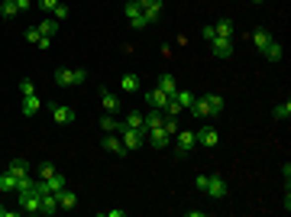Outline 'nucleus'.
<instances>
[{"label": "nucleus", "mask_w": 291, "mask_h": 217, "mask_svg": "<svg viewBox=\"0 0 291 217\" xmlns=\"http://www.w3.org/2000/svg\"><path fill=\"white\" fill-rule=\"evenodd\" d=\"M224 97L220 94H204V97H194V104H191V114L197 117V120H207V117H217V114H224Z\"/></svg>", "instance_id": "f257e3e1"}, {"label": "nucleus", "mask_w": 291, "mask_h": 217, "mask_svg": "<svg viewBox=\"0 0 291 217\" xmlns=\"http://www.w3.org/2000/svg\"><path fill=\"white\" fill-rule=\"evenodd\" d=\"M52 78H55V84H61V88H75V84H84L88 72H84V68H58Z\"/></svg>", "instance_id": "f03ea898"}, {"label": "nucleus", "mask_w": 291, "mask_h": 217, "mask_svg": "<svg viewBox=\"0 0 291 217\" xmlns=\"http://www.w3.org/2000/svg\"><path fill=\"white\" fill-rule=\"evenodd\" d=\"M123 13H126V20H129V26H133V29H146V26H149V20H146V13L139 10L136 0H129L126 7H123Z\"/></svg>", "instance_id": "7ed1b4c3"}, {"label": "nucleus", "mask_w": 291, "mask_h": 217, "mask_svg": "<svg viewBox=\"0 0 291 217\" xmlns=\"http://www.w3.org/2000/svg\"><path fill=\"white\" fill-rule=\"evenodd\" d=\"M227 182L220 175H207V185H204V195H210V198H217V201H224L227 198Z\"/></svg>", "instance_id": "20e7f679"}, {"label": "nucleus", "mask_w": 291, "mask_h": 217, "mask_svg": "<svg viewBox=\"0 0 291 217\" xmlns=\"http://www.w3.org/2000/svg\"><path fill=\"white\" fill-rule=\"evenodd\" d=\"M120 140H123V146H126V149H139L142 143H146V130H129V127H123L120 130Z\"/></svg>", "instance_id": "39448f33"}, {"label": "nucleus", "mask_w": 291, "mask_h": 217, "mask_svg": "<svg viewBox=\"0 0 291 217\" xmlns=\"http://www.w3.org/2000/svg\"><path fill=\"white\" fill-rule=\"evenodd\" d=\"M175 146H178V156H188V152L197 146L194 133H191V130H178V133H175Z\"/></svg>", "instance_id": "423d86ee"}, {"label": "nucleus", "mask_w": 291, "mask_h": 217, "mask_svg": "<svg viewBox=\"0 0 291 217\" xmlns=\"http://www.w3.org/2000/svg\"><path fill=\"white\" fill-rule=\"evenodd\" d=\"M169 101H172V97L165 94L162 88H149V91H146V104H149L152 110H165V107H169Z\"/></svg>", "instance_id": "0eeeda50"}, {"label": "nucleus", "mask_w": 291, "mask_h": 217, "mask_svg": "<svg viewBox=\"0 0 291 217\" xmlns=\"http://www.w3.org/2000/svg\"><path fill=\"white\" fill-rule=\"evenodd\" d=\"M194 140H197V146H204V149H214L217 143H220V133L210 130V127H204V130H197V133H194Z\"/></svg>", "instance_id": "6e6552de"}, {"label": "nucleus", "mask_w": 291, "mask_h": 217, "mask_svg": "<svg viewBox=\"0 0 291 217\" xmlns=\"http://www.w3.org/2000/svg\"><path fill=\"white\" fill-rule=\"evenodd\" d=\"M210 49H214V55H217V59H230V55H233V39L214 36V39H210Z\"/></svg>", "instance_id": "1a4fd4ad"}, {"label": "nucleus", "mask_w": 291, "mask_h": 217, "mask_svg": "<svg viewBox=\"0 0 291 217\" xmlns=\"http://www.w3.org/2000/svg\"><path fill=\"white\" fill-rule=\"evenodd\" d=\"M136 3H139V10L146 13L149 23H156L159 16H162V0H136Z\"/></svg>", "instance_id": "9d476101"}, {"label": "nucleus", "mask_w": 291, "mask_h": 217, "mask_svg": "<svg viewBox=\"0 0 291 217\" xmlns=\"http://www.w3.org/2000/svg\"><path fill=\"white\" fill-rule=\"evenodd\" d=\"M104 149H107V152H114V156H126V152H129L116 133H104Z\"/></svg>", "instance_id": "9b49d317"}, {"label": "nucleus", "mask_w": 291, "mask_h": 217, "mask_svg": "<svg viewBox=\"0 0 291 217\" xmlns=\"http://www.w3.org/2000/svg\"><path fill=\"white\" fill-rule=\"evenodd\" d=\"M20 211L23 214H39V195H36V191L20 195Z\"/></svg>", "instance_id": "f8f14e48"}, {"label": "nucleus", "mask_w": 291, "mask_h": 217, "mask_svg": "<svg viewBox=\"0 0 291 217\" xmlns=\"http://www.w3.org/2000/svg\"><path fill=\"white\" fill-rule=\"evenodd\" d=\"M162 127H165V110L149 107V114H146V133H149V130H162Z\"/></svg>", "instance_id": "ddd939ff"}, {"label": "nucleus", "mask_w": 291, "mask_h": 217, "mask_svg": "<svg viewBox=\"0 0 291 217\" xmlns=\"http://www.w3.org/2000/svg\"><path fill=\"white\" fill-rule=\"evenodd\" d=\"M7 172H10V175H16V178H26L29 175V162L16 156V159H10V162H7Z\"/></svg>", "instance_id": "4468645a"}, {"label": "nucleus", "mask_w": 291, "mask_h": 217, "mask_svg": "<svg viewBox=\"0 0 291 217\" xmlns=\"http://www.w3.org/2000/svg\"><path fill=\"white\" fill-rule=\"evenodd\" d=\"M55 198H58V211H68V208H75V204H78V195L68 188V185H65V188H61Z\"/></svg>", "instance_id": "2eb2a0df"}, {"label": "nucleus", "mask_w": 291, "mask_h": 217, "mask_svg": "<svg viewBox=\"0 0 291 217\" xmlns=\"http://www.w3.org/2000/svg\"><path fill=\"white\" fill-rule=\"evenodd\" d=\"M52 120H55V123H61V127H68V123H75V110L61 104V107H55V110H52Z\"/></svg>", "instance_id": "dca6fc26"}, {"label": "nucleus", "mask_w": 291, "mask_h": 217, "mask_svg": "<svg viewBox=\"0 0 291 217\" xmlns=\"http://www.w3.org/2000/svg\"><path fill=\"white\" fill-rule=\"evenodd\" d=\"M123 127H129V130H146V114H142V110H129L126 120H123Z\"/></svg>", "instance_id": "f3484780"}, {"label": "nucleus", "mask_w": 291, "mask_h": 217, "mask_svg": "<svg viewBox=\"0 0 291 217\" xmlns=\"http://www.w3.org/2000/svg\"><path fill=\"white\" fill-rule=\"evenodd\" d=\"M58 211V198L52 195V191H46V195L39 198V214H55Z\"/></svg>", "instance_id": "a211bd4d"}, {"label": "nucleus", "mask_w": 291, "mask_h": 217, "mask_svg": "<svg viewBox=\"0 0 291 217\" xmlns=\"http://www.w3.org/2000/svg\"><path fill=\"white\" fill-rule=\"evenodd\" d=\"M149 143L156 146V149H165V146L172 143V136L165 133V130H149Z\"/></svg>", "instance_id": "6ab92c4d"}, {"label": "nucleus", "mask_w": 291, "mask_h": 217, "mask_svg": "<svg viewBox=\"0 0 291 217\" xmlns=\"http://www.w3.org/2000/svg\"><path fill=\"white\" fill-rule=\"evenodd\" d=\"M39 107H42V101H39L36 94H26V97H23V114H26V117H36V114H39Z\"/></svg>", "instance_id": "aec40b11"}, {"label": "nucleus", "mask_w": 291, "mask_h": 217, "mask_svg": "<svg viewBox=\"0 0 291 217\" xmlns=\"http://www.w3.org/2000/svg\"><path fill=\"white\" fill-rule=\"evenodd\" d=\"M101 101H104V110H107V114H116V110H120V97L104 91V88H101Z\"/></svg>", "instance_id": "412c9836"}, {"label": "nucleus", "mask_w": 291, "mask_h": 217, "mask_svg": "<svg viewBox=\"0 0 291 217\" xmlns=\"http://www.w3.org/2000/svg\"><path fill=\"white\" fill-rule=\"evenodd\" d=\"M101 130H104V133H120V130H123V123L116 120L114 114H104V117H101Z\"/></svg>", "instance_id": "4be33fe9"}, {"label": "nucleus", "mask_w": 291, "mask_h": 217, "mask_svg": "<svg viewBox=\"0 0 291 217\" xmlns=\"http://www.w3.org/2000/svg\"><path fill=\"white\" fill-rule=\"evenodd\" d=\"M214 33L224 36V39H233V20H227V16H224V20H217L214 23Z\"/></svg>", "instance_id": "5701e85b"}, {"label": "nucleus", "mask_w": 291, "mask_h": 217, "mask_svg": "<svg viewBox=\"0 0 291 217\" xmlns=\"http://www.w3.org/2000/svg\"><path fill=\"white\" fill-rule=\"evenodd\" d=\"M156 88H162L165 91V94H175V91H178V81H175V75H162V78H159V81H156Z\"/></svg>", "instance_id": "b1692460"}, {"label": "nucleus", "mask_w": 291, "mask_h": 217, "mask_svg": "<svg viewBox=\"0 0 291 217\" xmlns=\"http://www.w3.org/2000/svg\"><path fill=\"white\" fill-rule=\"evenodd\" d=\"M262 55H265L269 62H282V42H275V39H272L269 46L262 49Z\"/></svg>", "instance_id": "393cba45"}, {"label": "nucleus", "mask_w": 291, "mask_h": 217, "mask_svg": "<svg viewBox=\"0 0 291 217\" xmlns=\"http://www.w3.org/2000/svg\"><path fill=\"white\" fill-rule=\"evenodd\" d=\"M36 29H39V36H49V39H52V36L58 33V20H42Z\"/></svg>", "instance_id": "a878e982"}, {"label": "nucleus", "mask_w": 291, "mask_h": 217, "mask_svg": "<svg viewBox=\"0 0 291 217\" xmlns=\"http://www.w3.org/2000/svg\"><path fill=\"white\" fill-rule=\"evenodd\" d=\"M120 88L126 91V94H133V91H139V78H136V75H123L120 78Z\"/></svg>", "instance_id": "bb28decb"}, {"label": "nucleus", "mask_w": 291, "mask_h": 217, "mask_svg": "<svg viewBox=\"0 0 291 217\" xmlns=\"http://www.w3.org/2000/svg\"><path fill=\"white\" fill-rule=\"evenodd\" d=\"M0 191H16V175H10V172H0Z\"/></svg>", "instance_id": "cd10ccee"}, {"label": "nucleus", "mask_w": 291, "mask_h": 217, "mask_svg": "<svg viewBox=\"0 0 291 217\" xmlns=\"http://www.w3.org/2000/svg\"><path fill=\"white\" fill-rule=\"evenodd\" d=\"M46 182H49V191H52V195H58V191L68 185V182H65V175H58V172H55L52 178H46Z\"/></svg>", "instance_id": "c85d7f7f"}, {"label": "nucleus", "mask_w": 291, "mask_h": 217, "mask_svg": "<svg viewBox=\"0 0 291 217\" xmlns=\"http://www.w3.org/2000/svg\"><path fill=\"white\" fill-rule=\"evenodd\" d=\"M252 42H256V49H259V52H262V49H265V46H269V42H272V36L265 33V29H259V33H252Z\"/></svg>", "instance_id": "c756f323"}, {"label": "nucleus", "mask_w": 291, "mask_h": 217, "mask_svg": "<svg viewBox=\"0 0 291 217\" xmlns=\"http://www.w3.org/2000/svg\"><path fill=\"white\" fill-rule=\"evenodd\" d=\"M0 13H3V16L10 20V16H16L20 10H16V3H13V0H3V3H0Z\"/></svg>", "instance_id": "7c9ffc66"}, {"label": "nucleus", "mask_w": 291, "mask_h": 217, "mask_svg": "<svg viewBox=\"0 0 291 217\" xmlns=\"http://www.w3.org/2000/svg\"><path fill=\"white\" fill-rule=\"evenodd\" d=\"M288 117H291V104L288 101L278 104V107H275V120H288Z\"/></svg>", "instance_id": "2f4dec72"}, {"label": "nucleus", "mask_w": 291, "mask_h": 217, "mask_svg": "<svg viewBox=\"0 0 291 217\" xmlns=\"http://www.w3.org/2000/svg\"><path fill=\"white\" fill-rule=\"evenodd\" d=\"M165 133H169V136H175L178 133V117H169V114H165Z\"/></svg>", "instance_id": "473e14b6"}, {"label": "nucleus", "mask_w": 291, "mask_h": 217, "mask_svg": "<svg viewBox=\"0 0 291 217\" xmlns=\"http://www.w3.org/2000/svg\"><path fill=\"white\" fill-rule=\"evenodd\" d=\"M55 172H58V169H55L52 162H42V165H39V175H42V178H52Z\"/></svg>", "instance_id": "72a5a7b5"}, {"label": "nucleus", "mask_w": 291, "mask_h": 217, "mask_svg": "<svg viewBox=\"0 0 291 217\" xmlns=\"http://www.w3.org/2000/svg\"><path fill=\"white\" fill-rule=\"evenodd\" d=\"M20 94H23V97H26V94H36V84L23 78V81H20Z\"/></svg>", "instance_id": "f704fd0d"}, {"label": "nucleus", "mask_w": 291, "mask_h": 217, "mask_svg": "<svg viewBox=\"0 0 291 217\" xmlns=\"http://www.w3.org/2000/svg\"><path fill=\"white\" fill-rule=\"evenodd\" d=\"M52 13H55V20H68V7H65V3H58Z\"/></svg>", "instance_id": "c9c22d12"}, {"label": "nucleus", "mask_w": 291, "mask_h": 217, "mask_svg": "<svg viewBox=\"0 0 291 217\" xmlns=\"http://www.w3.org/2000/svg\"><path fill=\"white\" fill-rule=\"evenodd\" d=\"M42 39V36H39V29H36V26H29L26 29V42H39Z\"/></svg>", "instance_id": "e433bc0d"}, {"label": "nucleus", "mask_w": 291, "mask_h": 217, "mask_svg": "<svg viewBox=\"0 0 291 217\" xmlns=\"http://www.w3.org/2000/svg\"><path fill=\"white\" fill-rule=\"evenodd\" d=\"M39 7H42V10H46V13H52V10H55V7H58V0H39Z\"/></svg>", "instance_id": "4c0bfd02"}, {"label": "nucleus", "mask_w": 291, "mask_h": 217, "mask_svg": "<svg viewBox=\"0 0 291 217\" xmlns=\"http://www.w3.org/2000/svg\"><path fill=\"white\" fill-rule=\"evenodd\" d=\"M23 211H10V208H0V217H20Z\"/></svg>", "instance_id": "58836bf2"}, {"label": "nucleus", "mask_w": 291, "mask_h": 217, "mask_svg": "<svg viewBox=\"0 0 291 217\" xmlns=\"http://www.w3.org/2000/svg\"><path fill=\"white\" fill-rule=\"evenodd\" d=\"M13 3H16V10H20V13H23V10H29V0H13Z\"/></svg>", "instance_id": "ea45409f"}, {"label": "nucleus", "mask_w": 291, "mask_h": 217, "mask_svg": "<svg viewBox=\"0 0 291 217\" xmlns=\"http://www.w3.org/2000/svg\"><path fill=\"white\" fill-rule=\"evenodd\" d=\"M0 3H3V0H0Z\"/></svg>", "instance_id": "a19ab883"}]
</instances>
